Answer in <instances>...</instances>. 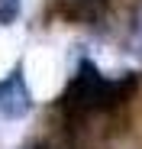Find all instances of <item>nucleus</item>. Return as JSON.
I'll return each mask as SVG.
<instances>
[{"label":"nucleus","mask_w":142,"mask_h":149,"mask_svg":"<svg viewBox=\"0 0 142 149\" xmlns=\"http://www.w3.org/2000/svg\"><path fill=\"white\" fill-rule=\"evenodd\" d=\"M36 113V94L26 74V62H13L7 74H0V120L3 123H23Z\"/></svg>","instance_id":"nucleus-1"},{"label":"nucleus","mask_w":142,"mask_h":149,"mask_svg":"<svg viewBox=\"0 0 142 149\" xmlns=\"http://www.w3.org/2000/svg\"><path fill=\"white\" fill-rule=\"evenodd\" d=\"M45 10L52 19L68 26L103 29L113 19V0H45Z\"/></svg>","instance_id":"nucleus-2"},{"label":"nucleus","mask_w":142,"mask_h":149,"mask_svg":"<svg viewBox=\"0 0 142 149\" xmlns=\"http://www.w3.org/2000/svg\"><path fill=\"white\" fill-rule=\"evenodd\" d=\"M120 45L132 58L142 62V0H132L123 23H120Z\"/></svg>","instance_id":"nucleus-3"},{"label":"nucleus","mask_w":142,"mask_h":149,"mask_svg":"<svg viewBox=\"0 0 142 149\" xmlns=\"http://www.w3.org/2000/svg\"><path fill=\"white\" fill-rule=\"evenodd\" d=\"M23 16V0H0V26L10 29Z\"/></svg>","instance_id":"nucleus-4"}]
</instances>
